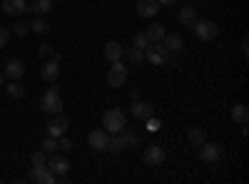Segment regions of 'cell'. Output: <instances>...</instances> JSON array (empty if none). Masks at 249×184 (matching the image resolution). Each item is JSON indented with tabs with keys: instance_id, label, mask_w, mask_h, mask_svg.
I'll use <instances>...</instances> for the list:
<instances>
[{
	"instance_id": "cell-40",
	"label": "cell",
	"mask_w": 249,
	"mask_h": 184,
	"mask_svg": "<svg viewBox=\"0 0 249 184\" xmlns=\"http://www.w3.org/2000/svg\"><path fill=\"white\" fill-rule=\"evenodd\" d=\"M5 80H8V77H5V72H0V85H5Z\"/></svg>"
},
{
	"instance_id": "cell-14",
	"label": "cell",
	"mask_w": 249,
	"mask_h": 184,
	"mask_svg": "<svg viewBox=\"0 0 249 184\" xmlns=\"http://www.w3.org/2000/svg\"><path fill=\"white\" fill-rule=\"evenodd\" d=\"M57 75H60V63L50 57L48 63H45L43 67H40V77H43L45 83H55V80H57Z\"/></svg>"
},
{
	"instance_id": "cell-30",
	"label": "cell",
	"mask_w": 249,
	"mask_h": 184,
	"mask_svg": "<svg viewBox=\"0 0 249 184\" xmlns=\"http://www.w3.org/2000/svg\"><path fill=\"white\" fill-rule=\"evenodd\" d=\"M30 162H33V167H43V165H48V152H43V150L33 152Z\"/></svg>"
},
{
	"instance_id": "cell-18",
	"label": "cell",
	"mask_w": 249,
	"mask_h": 184,
	"mask_svg": "<svg viewBox=\"0 0 249 184\" xmlns=\"http://www.w3.org/2000/svg\"><path fill=\"white\" fill-rule=\"evenodd\" d=\"M25 75V65L20 63V60H10V63L5 65V77L8 80H20Z\"/></svg>"
},
{
	"instance_id": "cell-37",
	"label": "cell",
	"mask_w": 249,
	"mask_h": 184,
	"mask_svg": "<svg viewBox=\"0 0 249 184\" xmlns=\"http://www.w3.org/2000/svg\"><path fill=\"white\" fill-rule=\"evenodd\" d=\"M157 3H160V8H167V5L175 3V0H157Z\"/></svg>"
},
{
	"instance_id": "cell-27",
	"label": "cell",
	"mask_w": 249,
	"mask_h": 184,
	"mask_svg": "<svg viewBox=\"0 0 249 184\" xmlns=\"http://www.w3.org/2000/svg\"><path fill=\"white\" fill-rule=\"evenodd\" d=\"M120 137H122V142H124V147H135L137 142H140V137H137V134H135L127 125H124V127L120 130Z\"/></svg>"
},
{
	"instance_id": "cell-17",
	"label": "cell",
	"mask_w": 249,
	"mask_h": 184,
	"mask_svg": "<svg viewBox=\"0 0 249 184\" xmlns=\"http://www.w3.org/2000/svg\"><path fill=\"white\" fill-rule=\"evenodd\" d=\"M162 45L167 48L170 52H179V50L184 48V40H182V35H177V33H164Z\"/></svg>"
},
{
	"instance_id": "cell-19",
	"label": "cell",
	"mask_w": 249,
	"mask_h": 184,
	"mask_svg": "<svg viewBox=\"0 0 249 184\" xmlns=\"http://www.w3.org/2000/svg\"><path fill=\"white\" fill-rule=\"evenodd\" d=\"M230 117L237 122V125H247L249 122V107L242 105V102H237V105L232 107V112H230Z\"/></svg>"
},
{
	"instance_id": "cell-13",
	"label": "cell",
	"mask_w": 249,
	"mask_h": 184,
	"mask_svg": "<svg viewBox=\"0 0 249 184\" xmlns=\"http://www.w3.org/2000/svg\"><path fill=\"white\" fill-rule=\"evenodd\" d=\"M0 8H3V13L10 15V17H20L28 10V3H25V0H3V5H0Z\"/></svg>"
},
{
	"instance_id": "cell-34",
	"label": "cell",
	"mask_w": 249,
	"mask_h": 184,
	"mask_svg": "<svg viewBox=\"0 0 249 184\" xmlns=\"http://www.w3.org/2000/svg\"><path fill=\"white\" fill-rule=\"evenodd\" d=\"M57 150H62V152H70V150H72V142H70L65 134H62V137L57 139Z\"/></svg>"
},
{
	"instance_id": "cell-16",
	"label": "cell",
	"mask_w": 249,
	"mask_h": 184,
	"mask_svg": "<svg viewBox=\"0 0 249 184\" xmlns=\"http://www.w3.org/2000/svg\"><path fill=\"white\" fill-rule=\"evenodd\" d=\"M160 13V3L157 0H140L137 3V15L140 17H155Z\"/></svg>"
},
{
	"instance_id": "cell-9",
	"label": "cell",
	"mask_w": 249,
	"mask_h": 184,
	"mask_svg": "<svg viewBox=\"0 0 249 184\" xmlns=\"http://www.w3.org/2000/svg\"><path fill=\"white\" fill-rule=\"evenodd\" d=\"M199 159L207 162V165H214V162L222 159V147L217 142H202L199 145Z\"/></svg>"
},
{
	"instance_id": "cell-21",
	"label": "cell",
	"mask_w": 249,
	"mask_h": 184,
	"mask_svg": "<svg viewBox=\"0 0 249 184\" xmlns=\"http://www.w3.org/2000/svg\"><path fill=\"white\" fill-rule=\"evenodd\" d=\"M28 10L35 15V17H43L53 10V0H35L33 5H28Z\"/></svg>"
},
{
	"instance_id": "cell-28",
	"label": "cell",
	"mask_w": 249,
	"mask_h": 184,
	"mask_svg": "<svg viewBox=\"0 0 249 184\" xmlns=\"http://www.w3.org/2000/svg\"><path fill=\"white\" fill-rule=\"evenodd\" d=\"M30 30H33L35 35H45V33L50 30V25H48V20H43V17H33Z\"/></svg>"
},
{
	"instance_id": "cell-22",
	"label": "cell",
	"mask_w": 249,
	"mask_h": 184,
	"mask_svg": "<svg viewBox=\"0 0 249 184\" xmlns=\"http://www.w3.org/2000/svg\"><path fill=\"white\" fill-rule=\"evenodd\" d=\"M144 35L150 37V43H162V37H164V25L162 23H152L144 28Z\"/></svg>"
},
{
	"instance_id": "cell-5",
	"label": "cell",
	"mask_w": 249,
	"mask_h": 184,
	"mask_svg": "<svg viewBox=\"0 0 249 184\" xmlns=\"http://www.w3.org/2000/svg\"><path fill=\"white\" fill-rule=\"evenodd\" d=\"M144 60H147V63H152L155 67L157 65H164L170 60V50L164 48L162 43H150L147 48H144Z\"/></svg>"
},
{
	"instance_id": "cell-38",
	"label": "cell",
	"mask_w": 249,
	"mask_h": 184,
	"mask_svg": "<svg viewBox=\"0 0 249 184\" xmlns=\"http://www.w3.org/2000/svg\"><path fill=\"white\" fill-rule=\"evenodd\" d=\"M242 52H244V55H247V52H249V43H247V37H244V40H242Z\"/></svg>"
},
{
	"instance_id": "cell-36",
	"label": "cell",
	"mask_w": 249,
	"mask_h": 184,
	"mask_svg": "<svg viewBox=\"0 0 249 184\" xmlns=\"http://www.w3.org/2000/svg\"><path fill=\"white\" fill-rule=\"evenodd\" d=\"M37 52L43 55V57H53V45L43 43V45H37Z\"/></svg>"
},
{
	"instance_id": "cell-39",
	"label": "cell",
	"mask_w": 249,
	"mask_h": 184,
	"mask_svg": "<svg viewBox=\"0 0 249 184\" xmlns=\"http://www.w3.org/2000/svg\"><path fill=\"white\" fill-rule=\"evenodd\" d=\"M137 97H140V92H137V87H132L130 90V100H137Z\"/></svg>"
},
{
	"instance_id": "cell-11",
	"label": "cell",
	"mask_w": 249,
	"mask_h": 184,
	"mask_svg": "<svg viewBox=\"0 0 249 184\" xmlns=\"http://www.w3.org/2000/svg\"><path fill=\"white\" fill-rule=\"evenodd\" d=\"M30 182H37V184H55L57 177L48 169V165H43V167H33V169H30Z\"/></svg>"
},
{
	"instance_id": "cell-24",
	"label": "cell",
	"mask_w": 249,
	"mask_h": 184,
	"mask_svg": "<svg viewBox=\"0 0 249 184\" xmlns=\"http://www.w3.org/2000/svg\"><path fill=\"white\" fill-rule=\"evenodd\" d=\"M5 92H8V97H13V100H20L25 95V87L18 83V80H10V83H5Z\"/></svg>"
},
{
	"instance_id": "cell-20",
	"label": "cell",
	"mask_w": 249,
	"mask_h": 184,
	"mask_svg": "<svg viewBox=\"0 0 249 184\" xmlns=\"http://www.w3.org/2000/svg\"><path fill=\"white\" fill-rule=\"evenodd\" d=\"M122 55L127 57V63H130L132 67H140V65L144 63V50H140V48H135V45H132V48H127Z\"/></svg>"
},
{
	"instance_id": "cell-32",
	"label": "cell",
	"mask_w": 249,
	"mask_h": 184,
	"mask_svg": "<svg viewBox=\"0 0 249 184\" xmlns=\"http://www.w3.org/2000/svg\"><path fill=\"white\" fill-rule=\"evenodd\" d=\"M144 127H147V132H157L160 127H162V122L152 115V117H147V119H144Z\"/></svg>"
},
{
	"instance_id": "cell-1",
	"label": "cell",
	"mask_w": 249,
	"mask_h": 184,
	"mask_svg": "<svg viewBox=\"0 0 249 184\" xmlns=\"http://www.w3.org/2000/svg\"><path fill=\"white\" fill-rule=\"evenodd\" d=\"M124 125H127V115H124L120 107H112L102 115V130L110 132V134H117Z\"/></svg>"
},
{
	"instance_id": "cell-3",
	"label": "cell",
	"mask_w": 249,
	"mask_h": 184,
	"mask_svg": "<svg viewBox=\"0 0 249 184\" xmlns=\"http://www.w3.org/2000/svg\"><path fill=\"white\" fill-rule=\"evenodd\" d=\"M127 77H130V70L127 65L122 63V60H115V63H110V70H107V85L110 87H122L124 83H127Z\"/></svg>"
},
{
	"instance_id": "cell-4",
	"label": "cell",
	"mask_w": 249,
	"mask_h": 184,
	"mask_svg": "<svg viewBox=\"0 0 249 184\" xmlns=\"http://www.w3.org/2000/svg\"><path fill=\"white\" fill-rule=\"evenodd\" d=\"M192 30H195V37L202 40V43H210V40H214L219 35V28L212 23V20H199V17L195 20Z\"/></svg>"
},
{
	"instance_id": "cell-2",
	"label": "cell",
	"mask_w": 249,
	"mask_h": 184,
	"mask_svg": "<svg viewBox=\"0 0 249 184\" xmlns=\"http://www.w3.org/2000/svg\"><path fill=\"white\" fill-rule=\"evenodd\" d=\"M40 110H43L45 115H50V117L62 112V97H60L57 85H55V87H50L43 97H40Z\"/></svg>"
},
{
	"instance_id": "cell-23",
	"label": "cell",
	"mask_w": 249,
	"mask_h": 184,
	"mask_svg": "<svg viewBox=\"0 0 249 184\" xmlns=\"http://www.w3.org/2000/svg\"><path fill=\"white\" fill-rule=\"evenodd\" d=\"M195 20H197V10H195V8H190V5L179 8V23H182V25L192 28V25H195Z\"/></svg>"
},
{
	"instance_id": "cell-31",
	"label": "cell",
	"mask_w": 249,
	"mask_h": 184,
	"mask_svg": "<svg viewBox=\"0 0 249 184\" xmlns=\"http://www.w3.org/2000/svg\"><path fill=\"white\" fill-rule=\"evenodd\" d=\"M40 147H43V152H48V154H55V152H57V139H55V137H48Z\"/></svg>"
},
{
	"instance_id": "cell-10",
	"label": "cell",
	"mask_w": 249,
	"mask_h": 184,
	"mask_svg": "<svg viewBox=\"0 0 249 184\" xmlns=\"http://www.w3.org/2000/svg\"><path fill=\"white\" fill-rule=\"evenodd\" d=\"M130 112H132V117L135 119H147V117H152L155 115V107L150 105V102H142L140 97L137 100H132V105H130Z\"/></svg>"
},
{
	"instance_id": "cell-26",
	"label": "cell",
	"mask_w": 249,
	"mask_h": 184,
	"mask_svg": "<svg viewBox=\"0 0 249 184\" xmlns=\"http://www.w3.org/2000/svg\"><path fill=\"white\" fill-rule=\"evenodd\" d=\"M127 147H124V142H122V137H120V132L117 134H112L110 139H107V152H112V154H120V152H124Z\"/></svg>"
},
{
	"instance_id": "cell-12",
	"label": "cell",
	"mask_w": 249,
	"mask_h": 184,
	"mask_svg": "<svg viewBox=\"0 0 249 184\" xmlns=\"http://www.w3.org/2000/svg\"><path fill=\"white\" fill-rule=\"evenodd\" d=\"M107 139H110V132H105V130H92L90 137H88L90 147H92L95 152H105V150H107Z\"/></svg>"
},
{
	"instance_id": "cell-25",
	"label": "cell",
	"mask_w": 249,
	"mask_h": 184,
	"mask_svg": "<svg viewBox=\"0 0 249 184\" xmlns=\"http://www.w3.org/2000/svg\"><path fill=\"white\" fill-rule=\"evenodd\" d=\"M187 139H190V145L199 147L202 142H207V134H204L199 127H190V130H187Z\"/></svg>"
},
{
	"instance_id": "cell-7",
	"label": "cell",
	"mask_w": 249,
	"mask_h": 184,
	"mask_svg": "<svg viewBox=\"0 0 249 184\" xmlns=\"http://www.w3.org/2000/svg\"><path fill=\"white\" fill-rule=\"evenodd\" d=\"M142 159L147 167H160V165H164V159H167V152H164L162 145H147L142 152Z\"/></svg>"
},
{
	"instance_id": "cell-29",
	"label": "cell",
	"mask_w": 249,
	"mask_h": 184,
	"mask_svg": "<svg viewBox=\"0 0 249 184\" xmlns=\"http://www.w3.org/2000/svg\"><path fill=\"white\" fill-rule=\"evenodd\" d=\"M132 45H135V48H140V50H144V48H147V45H150V37H147V35H144V30H140V33H135V37H132Z\"/></svg>"
},
{
	"instance_id": "cell-35",
	"label": "cell",
	"mask_w": 249,
	"mask_h": 184,
	"mask_svg": "<svg viewBox=\"0 0 249 184\" xmlns=\"http://www.w3.org/2000/svg\"><path fill=\"white\" fill-rule=\"evenodd\" d=\"M8 40H10V30L8 28H0V50L8 45Z\"/></svg>"
},
{
	"instance_id": "cell-8",
	"label": "cell",
	"mask_w": 249,
	"mask_h": 184,
	"mask_svg": "<svg viewBox=\"0 0 249 184\" xmlns=\"http://www.w3.org/2000/svg\"><path fill=\"white\" fill-rule=\"evenodd\" d=\"M70 159L65 157V154H48V169L55 174V177H62V174H68L70 172Z\"/></svg>"
},
{
	"instance_id": "cell-15",
	"label": "cell",
	"mask_w": 249,
	"mask_h": 184,
	"mask_svg": "<svg viewBox=\"0 0 249 184\" xmlns=\"http://www.w3.org/2000/svg\"><path fill=\"white\" fill-rule=\"evenodd\" d=\"M122 52H124V48L117 43V40H107L105 48H102V55H105V60H110V63H115V60H122Z\"/></svg>"
},
{
	"instance_id": "cell-33",
	"label": "cell",
	"mask_w": 249,
	"mask_h": 184,
	"mask_svg": "<svg viewBox=\"0 0 249 184\" xmlns=\"http://www.w3.org/2000/svg\"><path fill=\"white\" fill-rule=\"evenodd\" d=\"M13 30H15V35H28V33H30V25L25 23V20H18Z\"/></svg>"
},
{
	"instance_id": "cell-6",
	"label": "cell",
	"mask_w": 249,
	"mask_h": 184,
	"mask_svg": "<svg viewBox=\"0 0 249 184\" xmlns=\"http://www.w3.org/2000/svg\"><path fill=\"white\" fill-rule=\"evenodd\" d=\"M68 127H70V119L60 112V115H53V117H50V122L45 125V132H48V137L60 139L62 134H68Z\"/></svg>"
}]
</instances>
